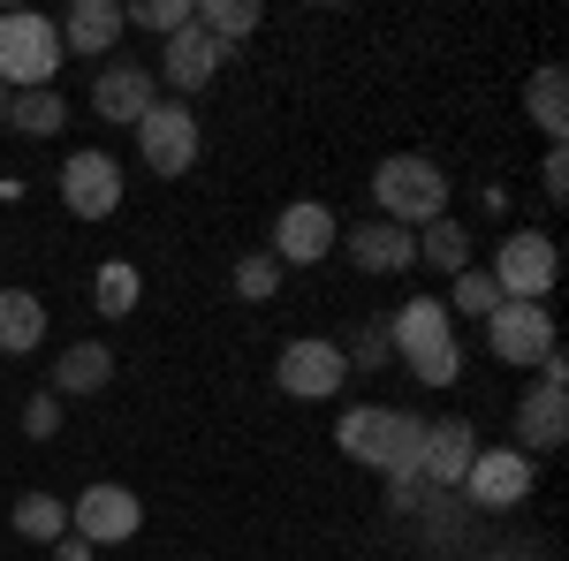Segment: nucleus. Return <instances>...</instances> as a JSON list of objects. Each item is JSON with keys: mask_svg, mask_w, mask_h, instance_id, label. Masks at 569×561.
Here are the masks:
<instances>
[{"mask_svg": "<svg viewBox=\"0 0 569 561\" xmlns=\"http://www.w3.org/2000/svg\"><path fill=\"white\" fill-rule=\"evenodd\" d=\"M114 380V349L107 342H77L61 349V364H53V394H99Z\"/></svg>", "mask_w": 569, "mask_h": 561, "instance_id": "20", "label": "nucleus"}, {"mask_svg": "<svg viewBox=\"0 0 569 561\" xmlns=\"http://www.w3.org/2000/svg\"><path fill=\"white\" fill-rule=\"evenodd\" d=\"M61 206L77 220H107L122 206V160L114 152H69L61 160Z\"/></svg>", "mask_w": 569, "mask_h": 561, "instance_id": "12", "label": "nucleus"}, {"mask_svg": "<svg viewBox=\"0 0 569 561\" xmlns=\"http://www.w3.org/2000/svg\"><path fill=\"white\" fill-rule=\"evenodd\" d=\"M569 440V364L562 349L539 364V380L525 388V402H517V455H555Z\"/></svg>", "mask_w": 569, "mask_h": 561, "instance_id": "5", "label": "nucleus"}, {"mask_svg": "<svg viewBox=\"0 0 569 561\" xmlns=\"http://www.w3.org/2000/svg\"><path fill=\"white\" fill-rule=\"evenodd\" d=\"M122 31H130V23H122V8H114V0H77V8H69V23H61V53L99 61V53H114Z\"/></svg>", "mask_w": 569, "mask_h": 561, "instance_id": "18", "label": "nucleus"}, {"mask_svg": "<svg viewBox=\"0 0 569 561\" xmlns=\"http://www.w3.org/2000/svg\"><path fill=\"white\" fill-rule=\"evenodd\" d=\"M69 531L84 539V547H122L144 531V501H137L130 485H84L77 501H69Z\"/></svg>", "mask_w": 569, "mask_h": 561, "instance_id": "9", "label": "nucleus"}, {"mask_svg": "<svg viewBox=\"0 0 569 561\" xmlns=\"http://www.w3.org/2000/svg\"><path fill=\"white\" fill-rule=\"evenodd\" d=\"M46 342V303L31 289H0V357H31Z\"/></svg>", "mask_w": 569, "mask_h": 561, "instance_id": "19", "label": "nucleus"}, {"mask_svg": "<svg viewBox=\"0 0 569 561\" xmlns=\"http://www.w3.org/2000/svg\"><path fill=\"white\" fill-rule=\"evenodd\" d=\"M342 372H357V364H350V349L327 342V334H297V342H281V357H273V388L297 394V402L342 394Z\"/></svg>", "mask_w": 569, "mask_h": 561, "instance_id": "7", "label": "nucleus"}, {"mask_svg": "<svg viewBox=\"0 0 569 561\" xmlns=\"http://www.w3.org/2000/svg\"><path fill=\"white\" fill-rule=\"evenodd\" d=\"M471 455H479V432L463 425V418H426V440H418V478L426 485L456 493L463 471H471Z\"/></svg>", "mask_w": 569, "mask_h": 561, "instance_id": "15", "label": "nucleus"}, {"mask_svg": "<svg viewBox=\"0 0 569 561\" xmlns=\"http://www.w3.org/2000/svg\"><path fill=\"white\" fill-rule=\"evenodd\" d=\"M395 357L426 380V388H448L456 372H463V349H456V311L440 297H410L402 311H395Z\"/></svg>", "mask_w": 569, "mask_h": 561, "instance_id": "2", "label": "nucleus"}, {"mask_svg": "<svg viewBox=\"0 0 569 561\" xmlns=\"http://www.w3.org/2000/svg\"><path fill=\"white\" fill-rule=\"evenodd\" d=\"M61 23L39 16V8H8L0 16V84L8 91H53L61 77Z\"/></svg>", "mask_w": 569, "mask_h": 561, "instance_id": "4", "label": "nucleus"}, {"mask_svg": "<svg viewBox=\"0 0 569 561\" xmlns=\"http://www.w3.org/2000/svg\"><path fill=\"white\" fill-rule=\"evenodd\" d=\"M198 31L213 46H236V39H251L259 31V0H198V16H190Z\"/></svg>", "mask_w": 569, "mask_h": 561, "instance_id": "23", "label": "nucleus"}, {"mask_svg": "<svg viewBox=\"0 0 569 561\" xmlns=\"http://www.w3.org/2000/svg\"><path fill=\"white\" fill-rule=\"evenodd\" d=\"M418 440H426V418H410V410H388V402H357L342 410V425H335V448L365 463V471L380 478H418Z\"/></svg>", "mask_w": 569, "mask_h": 561, "instance_id": "1", "label": "nucleus"}, {"mask_svg": "<svg viewBox=\"0 0 569 561\" xmlns=\"http://www.w3.org/2000/svg\"><path fill=\"white\" fill-rule=\"evenodd\" d=\"M418 259L440 266V273H463V266H471V243H463V228H456V220H433V228L418 236Z\"/></svg>", "mask_w": 569, "mask_h": 561, "instance_id": "26", "label": "nucleus"}, {"mask_svg": "<svg viewBox=\"0 0 569 561\" xmlns=\"http://www.w3.org/2000/svg\"><path fill=\"white\" fill-rule=\"evenodd\" d=\"M486 349L501 357V364H547L555 357V311L547 303H493L486 311Z\"/></svg>", "mask_w": 569, "mask_h": 561, "instance_id": "8", "label": "nucleus"}, {"mask_svg": "<svg viewBox=\"0 0 569 561\" xmlns=\"http://www.w3.org/2000/svg\"><path fill=\"white\" fill-rule=\"evenodd\" d=\"M61 122H69L61 91H16V99H8V130H23V137H53Z\"/></svg>", "mask_w": 569, "mask_h": 561, "instance_id": "25", "label": "nucleus"}, {"mask_svg": "<svg viewBox=\"0 0 569 561\" xmlns=\"http://www.w3.org/2000/svg\"><path fill=\"white\" fill-rule=\"evenodd\" d=\"M137 152L152 174H190L198 168V114L182 99H160L144 122H137Z\"/></svg>", "mask_w": 569, "mask_h": 561, "instance_id": "11", "label": "nucleus"}, {"mask_svg": "<svg viewBox=\"0 0 569 561\" xmlns=\"http://www.w3.org/2000/svg\"><path fill=\"white\" fill-rule=\"evenodd\" d=\"M91 107H99V122L137 130V122L160 107V77H152L144 61H107V69L91 77Z\"/></svg>", "mask_w": 569, "mask_h": 561, "instance_id": "13", "label": "nucleus"}, {"mask_svg": "<svg viewBox=\"0 0 569 561\" xmlns=\"http://www.w3.org/2000/svg\"><path fill=\"white\" fill-rule=\"evenodd\" d=\"M23 432H31V440H53V432H61V394H31V402H23Z\"/></svg>", "mask_w": 569, "mask_h": 561, "instance_id": "30", "label": "nucleus"}, {"mask_svg": "<svg viewBox=\"0 0 569 561\" xmlns=\"http://www.w3.org/2000/svg\"><path fill=\"white\" fill-rule=\"evenodd\" d=\"M53 561H91V547L77 539V531H69V539H53Z\"/></svg>", "mask_w": 569, "mask_h": 561, "instance_id": "32", "label": "nucleus"}, {"mask_svg": "<svg viewBox=\"0 0 569 561\" xmlns=\"http://www.w3.org/2000/svg\"><path fill=\"white\" fill-rule=\"evenodd\" d=\"M372 198H380V220H395V228H433V220H448V174L426 160V152H388L380 168H372Z\"/></svg>", "mask_w": 569, "mask_h": 561, "instance_id": "3", "label": "nucleus"}, {"mask_svg": "<svg viewBox=\"0 0 569 561\" xmlns=\"http://www.w3.org/2000/svg\"><path fill=\"white\" fill-rule=\"evenodd\" d=\"M501 561H509V554H501Z\"/></svg>", "mask_w": 569, "mask_h": 561, "instance_id": "34", "label": "nucleus"}, {"mask_svg": "<svg viewBox=\"0 0 569 561\" xmlns=\"http://www.w3.org/2000/svg\"><path fill=\"white\" fill-rule=\"evenodd\" d=\"M190 16H198V0H137V8H122V23H137V31H160V39L190 31Z\"/></svg>", "mask_w": 569, "mask_h": 561, "instance_id": "27", "label": "nucleus"}, {"mask_svg": "<svg viewBox=\"0 0 569 561\" xmlns=\"http://www.w3.org/2000/svg\"><path fill=\"white\" fill-rule=\"evenodd\" d=\"M531 485H539V478H531V455H517V448H479L456 493H463L471 509H493V517H501V509H525Z\"/></svg>", "mask_w": 569, "mask_h": 561, "instance_id": "10", "label": "nucleus"}, {"mask_svg": "<svg viewBox=\"0 0 569 561\" xmlns=\"http://www.w3.org/2000/svg\"><path fill=\"white\" fill-rule=\"evenodd\" d=\"M281 289V266H273V251H251V259H236V297L243 303H266Z\"/></svg>", "mask_w": 569, "mask_h": 561, "instance_id": "29", "label": "nucleus"}, {"mask_svg": "<svg viewBox=\"0 0 569 561\" xmlns=\"http://www.w3.org/2000/svg\"><path fill=\"white\" fill-rule=\"evenodd\" d=\"M137 297H144V273H137L130 259H107L99 273H91V303H99V319H130Z\"/></svg>", "mask_w": 569, "mask_h": 561, "instance_id": "22", "label": "nucleus"}, {"mask_svg": "<svg viewBox=\"0 0 569 561\" xmlns=\"http://www.w3.org/2000/svg\"><path fill=\"white\" fill-rule=\"evenodd\" d=\"M486 273H493L501 303H547L555 273H562V259H555V236H539V228H517V236H501Z\"/></svg>", "mask_w": 569, "mask_h": 561, "instance_id": "6", "label": "nucleus"}, {"mask_svg": "<svg viewBox=\"0 0 569 561\" xmlns=\"http://www.w3.org/2000/svg\"><path fill=\"white\" fill-rule=\"evenodd\" d=\"M335 243H342V228H335V213L319 198H297L273 220V266H319Z\"/></svg>", "mask_w": 569, "mask_h": 561, "instance_id": "14", "label": "nucleus"}, {"mask_svg": "<svg viewBox=\"0 0 569 561\" xmlns=\"http://www.w3.org/2000/svg\"><path fill=\"white\" fill-rule=\"evenodd\" d=\"M0 122H8V84H0Z\"/></svg>", "mask_w": 569, "mask_h": 561, "instance_id": "33", "label": "nucleus"}, {"mask_svg": "<svg viewBox=\"0 0 569 561\" xmlns=\"http://www.w3.org/2000/svg\"><path fill=\"white\" fill-rule=\"evenodd\" d=\"M539 190H547V198H562V190H569V152H562V144L547 152V168H539Z\"/></svg>", "mask_w": 569, "mask_h": 561, "instance_id": "31", "label": "nucleus"}, {"mask_svg": "<svg viewBox=\"0 0 569 561\" xmlns=\"http://www.w3.org/2000/svg\"><path fill=\"white\" fill-rule=\"evenodd\" d=\"M525 114L539 122V130L562 144V130H569V77L562 69H531V84H525Z\"/></svg>", "mask_w": 569, "mask_h": 561, "instance_id": "21", "label": "nucleus"}, {"mask_svg": "<svg viewBox=\"0 0 569 561\" xmlns=\"http://www.w3.org/2000/svg\"><path fill=\"white\" fill-rule=\"evenodd\" d=\"M8 523H16L23 539H39V547H53V539H69V501H53V493H23Z\"/></svg>", "mask_w": 569, "mask_h": 561, "instance_id": "24", "label": "nucleus"}, {"mask_svg": "<svg viewBox=\"0 0 569 561\" xmlns=\"http://www.w3.org/2000/svg\"><path fill=\"white\" fill-rule=\"evenodd\" d=\"M342 251H350L357 273H410L418 266V236L395 228V220H365V228L342 236Z\"/></svg>", "mask_w": 569, "mask_h": 561, "instance_id": "16", "label": "nucleus"}, {"mask_svg": "<svg viewBox=\"0 0 569 561\" xmlns=\"http://www.w3.org/2000/svg\"><path fill=\"white\" fill-rule=\"evenodd\" d=\"M456 303H463V319H486V311L501 303L493 273H486V266H463V273H456V297H448V311H456Z\"/></svg>", "mask_w": 569, "mask_h": 561, "instance_id": "28", "label": "nucleus"}, {"mask_svg": "<svg viewBox=\"0 0 569 561\" xmlns=\"http://www.w3.org/2000/svg\"><path fill=\"white\" fill-rule=\"evenodd\" d=\"M220 61H228V46H213L198 23H190V31H176V39H168V53H160V77H168L176 91H206V84L220 77Z\"/></svg>", "mask_w": 569, "mask_h": 561, "instance_id": "17", "label": "nucleus"}]
</instances>
